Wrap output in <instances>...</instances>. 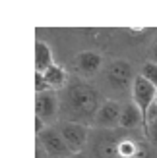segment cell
<instances>
[{
  "label": "cell",
  "mask_w": 157,
  "mask_h": 158,
  "mask_svg": "<svg viewBox=\"0 0 157 158\" xmlns=\"http://www.w3.org/2000/svg\"><path fill=\"white\" fill-rule=\"evenodd\" d=\"M60 98V122H76L91 125L103 104V94L97 87L82 77L68 79L66 87L58 91Z\"/></svg>",
  "instance_id": "obj_1"
},
{
  "label": "cell",
  "mask_w": 157,
  "mask_h": 158,
  "mask_svg": "<svg viewBox=\"0 0 157 158\" xmlns=\"http://www.w3.org/2000/svg\"><path fill=\"white\" fill-rule=\"evenodd\" d=\"M126 133L122 129H91L87 151L89 158H120V143Z\"/></svg>",
  "instance_id": "obj_2"
},
{
  "label": "cell",
  "mask_w": 157,
  "mask_h": 158,
  "mask_svg": "<svg viewBox=\"0 0 157 158\" xmlns=\"http://www.w3.org/2000/svg\"><path fill=\"white\" fill-rule=\"evenodd\" d=\"M103 77L107 87L113 93H132V85H134L138 73L134 72V66L126 60H111L103 69Z\"/></svg>",
  "instance_id": "obj_3"
},
{
  "label": "cell",
  "mask_w": 157,
  "mask_h": 158,
  "mask_svg": "<svg viewBox=\"0 0 157 158\" xmlns=\"http://www.w3.org/2000/svg\"><path fill=\"white\" fill-rule=\"evenodd\" d=\"M56 129H58V133L62 135V139H64V143L68 145V148L74 154H82L85 148H87L89 133H91L89 125L76 123V122H58Z\"/></svg>",
  "instance_id": "obj_4"
},
{
  "label": "cell",
  "mask_w": 157,
  "mask_h": 158,
  "mask_svg": "<svg viewBox=\"0 0 157 158\" xmlns=\"http://www.w3.org/2000/svg\"><path fill=\"white\" fill-rule=\"evenodd\" d=\"M37 148L47 158H70V156H74V152L68 148L62 135L58 133L56 125L54 127H47L45 131H41L37 135Z\"/></svg>",
  "instance_id": "obj_5"
},
{
  "label": "cell",
  "mask_w": 157,
  "mask_h": 158,
  "mask_svg": "<svg viewBox=\"0 0 157 158\" xmlns=\"http://www.w3.org/2000/svg\"><path fill=\"white\" fill-rule=\"evenodd\" d=\"M120 114H122V102L107 98L101 104L93 125L99 129H120Z\"/></svg>",
  "instance_id": "obj_6"
},
{
  "label": "cell",
  "mask_w": 157,
  "mask_h": 158,
  "mask_svg": "<svg viewBox=\"0 0 157 158\" xmlns=\"http://www.w3.org/2000/svg\"><path fill=\"white\" fill-rule=\"evenodd\" d=\"M60 116V98L56 91L37 93L35 97V118L43 122H52Z\"/></svg>",
  "instance_id": "obj_7"
},
{
  "label": "cell",
  "mask_w": 157,
  "mask_h": 158,
  "mask_svg": "<svg viewBox=\"0 0 157 158\" xmlns=\"http://www.w3.org/2000/svg\"><path fill=\"white\" fill-rule=\"evenodd\" d=\"M157 98V89L138 73L134 85H132V100L136 102V106L142 110V114L146 118V114L150 112V108L153 106V102Z\"/></svg>",
  "instance_id": "obj_8"
},
{
  "label": "cell",
  "mask_w": 157,
  "mask_h": 158,
  "mask_svg": "<svg viewBox=\"0 0 157 158\" xmlns=\"http://www.w3.org/2000/svg\"><path fill=\"white\" fill-rule=\"evenodd\" d=\"M101 66H103V58H101L99 52H93V50H83L74 58V69L85 79L97 75Z\"/></svg>",
  "instance_id": "obj_9"
},
{
  "label": "cell",
  "mask_w": 157,
  "mask_h": 158,
  "mask_svg": "<svg viewBox=\"0 0 157 158\" xmlns=\"http://www.w3.org/2000/svg\"><path fill=\"white\" fill-rule=\"evenodd\" d=\"M120 129H124V131H138V129H144V114H142V110L136 106L134 100L124 102V104H122Z\"/></svg>",
  "instance_id": "obj_10"
},
{
  "label": "cell",
  "mask_w": 157,
  "mask_h": 158,
  "mask_svg": "<svg viewBox=\"0 0 157 158\" xmlns=\"http://www.w3.org/2000/svg\"><path fill=\"white\" fill-rule=\"evenodd\" d=\"M43 77H45V83H47V87H49V91H62L66 87L68 79H70L64 69H62L60 66H56V64H54L52 68H49L47 72H43Z\"/></svg>",
  "instance_id": "obj_11"
},
{
  "label": "cell",
  "mask_w": 157,
  "mask_h": 158,
  "mask_svg": "<svg viewBox=\"0 0 157 158\" xmlns=\"http://www.w3.org/2000/svg\"><path fill=\"white\" fill-rule=\"evenodd\" d=\"M52 66H54V62H52V52L49 48V44L43 41H37L35 43V72L43 73Z\"/></svg>",
  "instance_id": "obj_12"
},
{
  "label": "cell",
  "mask_w": 157,
  "mask_h": 158,
  "mask_svg": "<svg viewBox=\"0 0 157 158\" xmlns=\"http://www.w3.org/2000/svg\"><path fill=\"white\" fill-rule=\"evenodd\" d=\"M144 135L150 141V145L157 148V98L153 102V106L150 108V112L144 118Z\"/></svg>",
  "instance_id": "obj_13"
},
{
  "label": "cell",
  "mask_w": 157,
  "mask_h": 158,
  "mask_svg": "<svg viewBox=\"0 0 157 158\" xmlns=\"http://www.w3.org/2000/svg\"><path fill=\"white\" fill-rule=\"evenodd\" d=\"M140 75H142L146 81H150L155 89H157V64L155 62H146L140 69Z\"/></svg>",
  "instance_id": "obj_14"
},
{
  "label": "cell",
  "mask_w": 157,
  "mask_h": 158,
  "mask_svg": "<svg viewBox=\"0 0 157 158\" xmlns=\"http://www.w3.org/2000/svg\"><path fill=\"white\" fill-rule=\"evenodd\" d=\"M151 56H153L151 62H155V64H157V37L153 39V43H151Z\"/></svg>",
  "instance_id": "obj_15"
},
{
  "label": "cell",
  "mask_w": 157,
  "mask_h": 158,
  "mask_svg": "<svg viewBox=\"0 0 157 158\" xmlns=\"http://www.w3.org/2000/svg\"><path fill=\"white\" fill-rule=\"evenodd\" d=\"M70 158H85V154L82 152V154H74V156H70Z\"/></svg>",
  "instance_id": "obj_16"
}]
</instances>
